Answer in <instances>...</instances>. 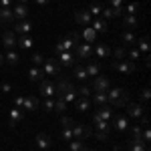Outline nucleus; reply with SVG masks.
<instances>
[{
    "instance_id": "f257e3e1",
    "label": "nucleus",
    "mask_w": 151,
    "mask_h": 151,
    "mask_svg": "<svg viewBox=\"0 0 151 151\" xmlns=\"http://www.w3.org/2000/svg\"><path fill=\"white\" fill-rule=\"evenodd\" d=\"M107 103H111L113 107H125L129 103V93L125 89H111L107 91Z\"/></svg>"
},
{
    "instance_id": "f03ea898",
    "label": "nucleus",
    "mask_w": 151,
    "mask_h": 151,
    "mask_svg": "<svg viewBox=\"0 0 151 151\" xmlns=\"http://www.w3.org/2000/svg\"><path fill=\"white\" fill-rule=\"evenodd\" d=\"M40 69L45 73V77H60L63 75L60 73V65H58L57 58H45V65Z\"/></svg>"
},
{
    "instance_id": "7ed1b4c3",
    "label": "nucleus",
    "mask_w": 151,
    "mask_h": 151,
    "mask_svg": "<svg viewBox=\"0 0 151 151\" xmlns=\"http://www.w3.org/2000/svg\"><path fill=\"white\" fill-rule=\"evenodd\" d=\"M70 131H73V139H81V141L93 135V129L89 127V125H83V123H75L70 127Z\"/></svg>"
},
{
    "instance_id": "20e7f679",
    "label": "nucleus",
    "mask_w": 151,
    "mask_h": 151,
    "mask_svg": "<svg viewBox=\"0 0 151 151\" xmlns=\"http://www.w3.org/2000/svg\"><path fill=\"white\" fill-rule=\"evenodd\" d=\"M115 70H119V73H123V75H131V73H135V63L133 60H113V65H111Z\"/></svg>"
},
{
    "instance_id": "39448f33",
    "label": "nucleus",
    "mask_w": 151,
    "mask_h": 151,
    "mask_svg": "<svg viewBox=\"0 0 151 151\" xmlns=\"http://www.w3.org/2000/svg\"><path fill=\"white\" fill-rule=\"evenodd\" d=\"M75 50V57L81 58V60H89L91 58V55H93V48H91V45L89 42H79L77 47L73 48Z\"/></svg>"
},
{
    "instance_id": "423d86ee",
    "label": "nucleus",
    "mask_w": 151,
    "mask_h": 151,
    "mask_svg": "<svg viewBox=\"0 0 151 151\" xmlns=\"http://www.w3.org/2000/svg\"><path fill=\"white\" fill-rule=\"evenodd\" d=\"M38 89H40V93L45 99H52V97H57V85L50 81H40L38 83Z\"/></svg>"
},
{
    "instance_id": "0eeeda50",
    "label": "nucleus",
    "mask_w": 151,
    "mask_h": 151,
    "mask_svg": "<svg viewBox=\"0 0 151 151\" xmlns=\"http://www.w3.org/2000/svg\"><path fill=\"white\" fill-rule=\"evenodd\" d=\"M93 125H95V131H99V133H111V129H113V125H111V121H103L101 117L95 113L93 115Z\"/></svg>"
},
{
    "instance_id": "6e6552de",
    "label": "nucleus",
    "mask_w": 151,
    "mask_h": 151,
    "mask_svg": "<svg viewBox=\"0 0 151 151\" xmlns=\"http://www.w3.org/2000/svg\"><path fill=\"white\" fill-rule=\"evenodd\" d=\"M75 47H77V45H75V40H73L70 36H67V38H63V40H58V42H57L55 52H57V55H60V52H65V50H73Z\"/></svg>"
},
{
    "instance_id": "1a4fd4ad",
    "label": "nucleus",
    "mask_w": 151,
    "mask_h": 151,
    "mask_svg": "<svg viewBox=\"0 0 151 151\" xmlns=\"http://www.w3.org/2000/svg\"><path fill=\"white\" fill-rule=\"evenodd\" d=\"M58 65L60 67H73L75 65V52L73 50H65L58 55Z\"/></svg>"
},
{
    "instance_id": "9d476101",
    "label": "nucleus",
    "mask_w": 151,
    "mask_h": 151,
    "mask_svg": "<svg viewBox=\"0 0 151 151\" xmlns=\"http://www.w3.org/2000/svg\"><path fill=\"white\" fill-rule=\"evenodd\" d=\"M14 22L12 8H0V26H10Z\"/></svg>"
},
{
    "instance_id": "9b49d317",
    "label": "nucleus",
    "mask_w": 151,
    "mask_h": 151,
    "mask_svg": "<svg viewBox=\"0 0 151 151\" xmlns=\"http://www.w3.org/2000/svg\"><path fill=\"white\" fill-rule=\"evenodd\" d=\"M127 147H129V151H149L147 143H145V141H141L139 137H133V139H129Z\"/></svg>"
},
{
    "instance_id": "f8f14e48",
    "label": "nucleus",
    "mask_w": 151,
    "mask_h": 151,
    "mask_svg": "<svg viewBox=\"0 0 151 151\" xmlns=\"http://www.w3.org/2000/svg\"><path fill=\"white\" fill-rule=\"evenodd\" d=\"M75 20H77L79 24H83V26H89L91 20H93V16H91L89 10H77L75 12Z\"/></svg>"
},
{
    "instance_id": "ddd939ff",
    "label": "nucleus",
    "mask_w": 151,
    "mask_h": 151,
    "mask_svg": "<svg viewBox=\"0 0 151 151\" xmlns=\"http://www.w3.org/2000/svg\"><path fill=\"white\" fill-rule=\"evenodd\" d=\"M109 87H111V83H109V79L107 77H95V81H93V89H95V93L97 91H109Z\"/></svg>"
},
{
    "instance_id": "4468645a",
    "label": "nucleus",
    "mask_w": 151,
    "mask_h": 151,
    "mask_svg": "<svg viewBox=\"0 0 151 151\" xmlns=\"http://www.w3.org/2000/svg\"><path fill=\"white\" fill-rule=\"evenodd\" d=\"M125 107H127V115H129V117H135V119H139V117L145 115L143 107H141V105H137V103H127Z\"/></svg>"
},
{
    "instance_id": "2eb2a0df",
    "label": "nucleus",
    "mask_w": 151,
    "mask_h": 151,
    "mask_svg": "<svg viewBox=\"0 0 151 151\" xmlns=\"http://www.w3.org/2000/svg\"><path fill=\"white\" fill-rule=\"evenodd\" d=\"M30 30H32V24L28 22V20H20V22L14 24V32H16V35H20V36H26Z\"/></svg>"
},
{
    "instance_id": "dca6fc26",
    "label": "nucleus",
    "mask_w": 151,
    "mask_h": 151,
    "mask_svg": "<svg viewBox=\"0 0 151 151\" xmlns=\"http://www.w3.org/2000/svg\"><path fill=\"white\" fill-rule=\"evenodd\" d=\"M2 42H4V47L8 48V50H14V47H16V36H14V32H12L10 28L2 35Z\"/></svg>"
},
{
    "instance_id": "f3484780",
    "label": "nucleus",
    "mask_w": 151,
    "mask_h": 151,
    "mask_svg": "<svg viewBox=\"0 0 151 151\" xmlns=\"http://www.w3.org/2000/svg\"><path fill=\"white\" fill-rule=\"evenodd\" d=\"M111 125H113L117 131H127L129 129V121H127V117H123V115H115Z\"/></svg>"
},
{
    "instance_id": "a211bd4d",
    "label": "nucleus",
    "mask_w": 151,
    "mask_h": 151,
    "mask_svg": "<svg viewBox=\"0 0 151 151\" xmlns=\"http://www.w3.org/2000/svg\"><path fill=\"white\" fill-rule=\"evenodd\" d=\"M38 107H40V101H38V97H24L22 109H26V111H36Z\"/></svg>"
},
{
    "instance_id": "6ab92c4d",
    "label": "nucleus",
    "mask_w": 151,
    "mask_h": 151,
    "mask_svg": "<svg viewBox=\"0 0 151 151\" xmlns=\"http://www.w3.org/2000/svg\"><path fill=\"white\" fill-rule=\"evenodd\" d=\"M12 14H14V18H18V20H26V16H28V6H26V4H16V6L12 8Z\"/></svg>"
},
{
    "instance_id": "aec40b11",
    "label": "nucleus",
    "mask_w": 151,
    "mask_h": 151,
    "mask_svg": "<svg viewBox=\"0 0 151 151\" xmlns=\"http://www.w3.org/2000/svg\"><path fill=\"white\" fill-rule=\"evenodd\" d=\"M95 55H97V58H101V60H105V58L111 55V48L107 47V42H99L97 47H95Z\"/></svg>"
},
{
    "instance_id": "412c9836",
    "label": "nucleus",
    "mask_w": 151,
    "mask_h": 151,
    "mask_svg": "<svg viewBox=\"0 0 151 151\" xmlns=\"http://www.w3.org/2000/svg\"><path fill=\"white\" fill-rule=\"evenodd\" d=\"M28 79H30V81L40 83V81H45V73H42L40 67H32V69L28 70Z\"/></svg>"
},
{
    "instance_id": "4be33fe9",
    "label": "nucleus",
    "mask_w": 151,
    "mask_h": 151,
    "mask_svg": "<svg viewBox=\"0 0 151 151\" xmlns=\"http://www.w3.org/2000/svg\"><path fill=\"white\" fill-rule=\"evenodd\" d=\"M85 70H87V77H97V75L101 73V65H99L97 60H91V63H87Z\"/></svg>"
},
{
    "instance_id": "5701e85b",
    "label": "nucleus",
    "mask_w": 151,
    "mask_h": 151,
    "mask_svg": "<svg viewBox=\"0 0 151 151\" xmlns=\"http://www.w3.org/2000/svg\"><path fill=\"white\" fill-rule=\"evenodd\" d=\"M36 145H38V149H48L50 147V137L47 133H38L36 135Z\"/></svg>"
},
{
    "instance_id": "b1692460",
    "label": "nucleus",
    "mask_w": 151,
    "mask_h": 151,
    "mask_svg": "<svg viewBox=\"0 0 151 151\" xmlns=\"http://www.w3.org/2000/svg\"><path fill=\"white\" fill-rule=\"evenodd\" d=\"M20 121H22V111L20 109H10V127H16V125H20Z\"/></svg>"
},
{
    "instance_id": "393cba45",
    "label": "nucleus",
    "mask_w": 151,
    "mask_h": 151,
    "mask_svg": "<svg viewBox=\"0 0 151 151\" xmlns=\"http://www.w3.org/2000/svg\"><path fill=\"white\" fill-rule=\"evenodd\" d=\"M81 36L85 38V42H89V45H93V42H95V38H97V32H95V30L91 28V26H87V28H83Z\"/></svg>"
},
{
    "instance_id": "a878e982",
    "label": "nucleus",
    "mask_w": 151,
    "mask_h": 151,
    "mask_svg": "<svg viewBox=\"0 0 151 151\" xmlns=\"http://www.w3.org/2000/svg\"><path fill=\"white\" fill-rule=\"evenodd\" d=\"M57 85V95H63L67 89L70 87V83H69V79L65 77V75H60V79H58V83H55Z\"/></svg>"
},
{
    "instance_id": "bb28decb",
    "label": "nucleus",
    "mask_w": 151,
    "mask_h": 151,
    "mask_svg": "<svg viewBox=\"0 0 151 151\" xmlns=\"http://www.w3.org/2000/svg\"><path fill=\"white\" fill-rule=\"evenodd\" d=\"M60 97H63L67 103H75V101H77V89L70 85V87H69V89H67V91H65L63 95H60Z\"/></svg>"
},
{
    "instance_id": "cd10ccee",
    "label": "nucleus",
    "mask_w": 151,
    "mask_h": 151,
    "mask_svg": "<svg viewBox=\"0 0 151 151\" xmlns=\"http://www.w3.org/2000/svg\"><path fill=\"white\" fill-rule=\"evenodd\" d=\"M97 115L101 117L103 121H111V119H113V109H109L107 105H101V109L97 111Z\"/></svg>"
},
{
    "instance_id": "c85d7f7f",
    "label": "nucleus",
    "mask_w": 151,
    "mask_h": 151,
    "mask_svg": "<svg viewBox=\"0 0 151 151\" xmlns=\"http://www.w3.org/2000/svg\"><path fill=\"white\" fill-rule=\"evenodd\" d=\"M16 47L24 48V50H26V48H32L35 47V40H32L30 36H20V38L16 40Z\"/></svg>"
},
{
    "instance_id": "c756f323",
    "label": "nucleus",
    "mask_w": 151,
    "mask_h": 151,
    "mask_svg": "<svg viewBox=\"0 0 151 151\" xmlns=\"http://www.w3.org/2000/svg\"><path fill=\"white\" fill-rule=\"evenodd\" d=\"M89 107H91V101H89L87 97H81L79 101H75V109H77V111H81V113H85Z\"/></svg>"
},
{
    "instance_id": "7c9ffc66",
    "label": "nucleus",
    "mask_w": 151,
    "mask_h": 151,
    "mask_svg": "<svg viewBox=\"0 0 151 151\" xmlns=\"http://www.w3.org/2000/svg\"><path fill=\"white\" fill-rule=\"evenodd\" d=\"M91 28H93L95 32H107V30H109V26H107V20H103V18H97V20L93 22V26H91Z\"/></svg>"
},
{
    "instance_id": "2f4dec72",
    "label": "nucleus",
    "mask_w": 151,
    "mask_h": 151,
    "mask_svg": "<svg viewBox=\"0 0 151 151\" xmlns=\"http://www.w3.org/2000/svg\"><path fill=\"white\" fill-rule=\"evenodd\" d=\"M67 105L69 103H67L60 95H57V99H55V111H57V113H65V111H67Z\"/></svg>"
},
{
    "instance_id": "473e14b6",
    "label": "nucleus",
    "mask_w": 151,
    "mask_h": 151,
    "mask_svg": "<svg viewBox=\"0 0 151 151\" xmlns=\"http://www.w3.org/2000/svg\"><path fill=\"white\" fill-rule=\"evenodd\" d=\"M135 45H137V50H139V52H147V50H149V38L143 36L139 40H135Z\"/></svg>"
},
{
    "instance_id": "72a5a7b5",
    "label": "nucleus",
    "mask_w": 151,
    "mask_h": 151,
    "mask_svg": "<svg viewBox=\"0 0 151 151\" xmlns=\"http://www.w3.org/2000/svg\"><path fill=\"white\" fill-rule=\"evenodd\" d=\"M123 24H125L127 28H135V26H139V20H137L135 16H131V14H125V16H123Z\"/></svg>"
},
{
    "instance_id": "f704fd0d",
    "label": "nucleus",
    "mask_w": 151,
    "mask_h": 151,
    "mask_svg": "<svg viewBox=\"0 0 151 151\" xmlns=\"http://www.w3.org/2000/svg\"><path fill=\"white\" fill-rule=\"evenodd\" d=\"M4 60L8 63V65H18V60H20V57H18V52H14V50H8L6 52V57H4Z\"/></svg>"
},
{
    "instance_id": "c9c22d12",
    "label": "nucleus",
    "mask_w": 151,
    "mask_h": 151,
    "mask_svg": "<svg viewBox=\"0 0 151 151\" xmlns=\"http://www.w3.org/2000/svg\"><path fill=\"white\" fill-rule=\"evenodd\" d=\"M93 101H95V105H99V107H101V105H107V91H97Z\"/></svg>"
},
{
    "instance_id": "e433bc0d",
    "label": "nucleus",
    "mask_w": 151,
    "mask_h": 151,
    "mask_svg": "<svg viewBox=\"0 0 151 151\" xmlns=\"http://www.w3.org/2000/svg\"><path fill=\"white\" fill-rule=\"evenodd\" d=\"M135 40H137V38H135V35H133L131 30H127V32L121 35V42H123V45H135Z\"/></svg>"
},
{
    "instance_id": "4c0bfd02",
    "label": "nucleus",
    "mask_w": 151,
    "mask_h": 151,
    "mask_svg": "<svg viewBox=\"0 0 151 151\" xmlns=\"http://www.w3.org/2000/svg\"><path fill=\"white\" fill-rule=\"evenodd\" d=\"M70 143V149L69 151H85L87 147H85V143H83L81 139H73V141H69Z\"/></svg>"
},
{
    "instance_id": "58836bf2",
    "label": "nucleus",
    "mask_w": 151,
    "mask_h": 151,
    "mask_svg": "<svg viewBox=\"0 0 151 151\" xmlns=\"http://www.w3.org/2000/svg\"><path fill=\"white\" fill-rule=\"evenodd\" d=\"M123 12H125V14H131V16H135V14L139 12V2H131L127 8H123Z\"/></svg>"
},
{
    "instance_id": "ea45409f",
    "label": "nucleus",
    "mask_w": 151,
    "mask_h": 151,
    "mask_svg": "<svg viewBox=\"0 0 151 151\" xmlns=\"http://www.w3.org/2000/svg\"><path fill=\"white\" fill-rule=\"evenodd\" d=\"M73 75H75V79H79V81H85V79H87V70H85V67H75Z\"/></svg>"
},
{
    "instance_id": "a19ab883",
    "label": "nucleus",
    "mask_w": 151,
    "mask_h": 151,
    "mask_svg": "<svg viewBox=\"0 0 151 151\" xmlns=\"http://www.w3.org/2000/svg\"><path fill=\"white\" fill-rule=\"evenodd\" d=\"M125 57H127V48H125V45L117 47L115 48V58H117V60H123Z\"/></svg>"
},
{
    "instance_id": "79ce46f5",
    "label": "nucleus",
    "mask_w": 151,
    "mask_h": 151,
    "mask_svg": "<svg viewBox=\"0 0 151 151\" xmlns=\"http://www.w3.org/2000/svg\"><path fill=\"white\" fill-rule=\"evenodd\" d=\"M141 141H145V143H149L151 141V133H149V127L147 125H141Z\"/></svg>"
},
{
    "instance_id": "37998d69",
    "label": "nucleus",
    "mask_w": 151,
    "mask_h": 151,
    "mask_svg": "<svg viewBox=\"0 0 151 151\" xmlns=\"http://www.w3.org/2000/svg\"><path fill=\"white\" fill-rule=\"evenodd\" d=\"M101 10H103V6H101L99 2H93V4L89 6V12H91V16H97V14H101Z\"/></svg>"
},
{
    "instance_id": "c03bdc74",
    "label": "nucleus",
    "mask_w": 151,
    "mask_h": 151,
    "mask_svg": "<svg viewBox=\"0 0 151 151\" xmlns=\"http://www.w3.org/2000/svg\"><path fill=\"white\" fill-rule=\"evenodd\" d=\"M101 14H103V20H109V18H115V12H113V8H111V6H107V8H103V10H101Z\"/></svg>"
},
{
    "instance_id": "a18cd8bd",
    "label": "nucleus",
    "mask_w": 151,
    "mask_h": 151,
    "mask_svg": "<svg viewBox=\"0 0 151 151\" xmlns=\"http://www.w3.org/2000/svg\"><path fill=\"white\" fill-rule=\"evenodd\" d=\"M30 60H32V65H35V67H42V65H45V57H42V55H38V52L32 55Z\"/></svg>"
},
{
    "instance_id": "49530a36",
    "label": "nucleus",
    "mask_w": 151,
    "mask_h": 151,
    "mask_svg": "<svg viewBox=\"0 0 151 151\" xmlns=\"http://www.w3.org/2000/svg\"><path fill=\"white\" fill-rule=\"evenodd\" d=\"M42 109H45V111H52V109H55V99H45Z\"/></svg>"
},
{
    "instance_id": "de8ad7c7",
    "label": "nucleus",
    "mask_w": 151,
    "mask_h": 151,
    "mask_svg": "<svg viewBox=\"0 0 151 151\" xmlns=\"http://www.w3.org/2000/svg\"><path fill=\"white\" fill-rule=\"evenodd\" d=\"M127 57L131 58V60H139L141 52H139V50H137V48H131V50H129V52H127Z\"/></svg>"
},
{
    "instance_id": "09e8293b",
    "label": "nucleus",
    "mask_w": 151,
    "mask_h": 151,
    "mask_svg": "<svg viewBox=\"0 0 151 151\" xmlns=\"http://www.w3.org/2000/svg\"><path fill=\"white\" fill-rule=\"evenodd\" d=\"M60 123H63V127H67V129H70L73 125H75V121H73L70 117H63V119H60Z\"/></svg>"
},
{
    "instance_id": "8fccbe9b",
    "label": "nucleus",
    "mask_w": 151,
    "mask_h": 151,
    "mask_svg": "<svg viewBox=\"0 0 151 151\" xmlns=\"http://www.w3.org/2000/svg\"><path fill=\"white\" fill-rule=\"evenodd\" d=\"M77 95H81V97H87V99H89L91 89H89V87H81V89H77Z\"/></svg>"
},
{
    "instance_id": "3c124183",
    "label": "nucleus",
    "mask_w": 151,
    "mask_h": 151,
    "mask_svg": "<svg viewBox=\"0 0 151 151\" xmlns=\"http://www.w3.org/2000/svg\"><path fill=\"white\" fill-rule=\"evenodd\" d=\"M63 139L65 141H73V131L67 127H63Z\"/></svg>"
},
{
    "instance_id": "603ef678",
    "label": "nucleus",
    "mask_w": 151,
    "mask_h": 151,
    "mask_svg": "<svg viewBox=\"0 0 151 151\" xmlns=\"http://www.w3.org/2000/svg\"><path fill=\"white\" fill-rule=\"evenodd\" d=\"M0 91H2V93H10L12 85H10V83H2V85H0Z\"/></svg>"
},
{
    "instance_id": "864d4df0",
    "label": "nucleus",
    "mask_w": 151,
    "mask_h": 151,
    "mask_svg": "<svg viewBox=\"0 0 151 151\" xmlns=\"http://www.w3.org/2000/svg\"><path fill=\"white\" fill-rule=\"evenodd\" d=\"M141 129H143L141 125H135V127L131 129V133H133V137H139V139H141Z\"/></svg>"
},
{
    "instance_id": "5fc2aeb1",
    "label": "nucleus",
    "mask_w": 151,
    "mask_h": 151,
    "mask_svg": "<svg viewBox=\"0 0 151 151\" xmlns=\"http://www.w3.org/2000/svg\"><path fill=\"white\" fill-rule=\"evenodd\" d=\"M22 101H24V97H22V95H18V97L14 99V107H16V109H22Z\"/></svg>"
},
{
    "instance_id": "6e6d98bb",
    "label": "nucleus",
    "mask_w": 151,
    "mask_h": 151,
    "mask_svg": "<svg viewBox=\"0 0 151 151\" xmlns=\"http://www.w3.org/2000/svg\"><path fill=\"white\" fill-rule=\"evenodd\" d=\"M69 36L73 38V40H75V45H79V42H81V38H83L81 32H73V35H69Z\"/></svg>"
},
{
    "instance_id": "4d7b16f0",
    "label": "nucleus",
    "mask_w": 151,
    "mask_h": 151,
    "mask_svg": "<svg viewBox=\"0 0 151 151\" xmlns=\"http://www.w3.org/2000/svg\"><path fill=\"white\" fill-rule=\"evenodd\" d=\"M149 97H151L149 89H143V91H141V99H143V101H149Z\"/></svg>"
},
{
    "instance_id": "13d9d810",
    "label": "nucleus",
    "mask_w": 151,
    "mask_h": 151,
    "mask_svg": "<svg viewBox=\"0 0 151 151\" xmlns=\"http://www.w3.org/2000/svg\"><path fill=\"white\" fill-rule=\"evenodd\" d=\"M111 8H123V0H111Z\"/></svg>"
},
{
    "instance_id": "bf43d9fd",
    "label": "nucleus",
    "mask_w": 151,
    "mask_h": 151,
    "mask_svg": "<svg viewBox=\"0 0 151 151\" xmlns=\"http://www.w3.org/2000/svg\"><path fill=\"white\" fill-rule=\"evenodd\" d=\"M93 135H95V137H97V139H101V141H105V139H107V137H109L107 133H99V131H93Z\"/></svg>"
},
{
    "instance_id": "052dcab7",
    "label": "nucleus",
    "mask_w": 151,
    "mask_h": 151,
    "mask_svg": "<svg viewBox=\"0 0 151 151\" xmlns=\"http://www.w3.org/2000/svg\"><path fill=\"white\" fill-rule=\"evenodd\" d=\"M10 2L12 0H0V6L2 8H10Z\"/></svg>"
},
{
    "instance_id": "680f3d73",
    "label": "nucleus",
    "mask_w": 151,
    "mask_h": 151,
    "mask_svg": "<svg viewBox=\"0 0 151 151\" xmlns=\"http://www.w3.org/2000/svg\"><path fill=\"white\" fill-rule=\"evenodd\" d=\"M36 4H48V2H50V0H35Z\"/></svg>"
},
{
    "instance_id": "e2e57ef3",
    "label": "nucleus",
    "mask_w": 151,
    "mask_h": 151,
    "mask_svg": "<svg viewBox=\"0 0 151 151\" xmlns=\"http://www.w3.org/2000/svg\"><path fill=\"white\" fill-rule=\"evenodd\" d=\"M16 2H18V4H26L28 0H16Z\"/></svg>"
},
{
    "instance_id": "0e129e2a",
    "label": "nucleus",
    "mask_w": 151,
    "mask_h": 151,
    "mask_svg": "<svg viewBox=\"0 0 151 151\" xmlns=\"http://www.w3.org/2000/svg\"><path fill=\"white\" fill-rule=\"evenodd\" d=\"M2 63H4V57H2V55H0V65H2Z\"/></svg>"
},
{
    "instance_id": "69168bd1",
    "label": "nucleus",
    "mask_w": 151,
    "mask_h": 151,
    "mask_svg": "<svg viewBox=\"0 0 151 151\" xmlns=\"http://www.w3.org/2000/svg\"><path fill=\"white\" fill-rule=\"evenodd\" d=\"M115 151H121V149H119V145H115Z\"/></svg>"
},
{
    "instance_id": "338daca9",
    "label": "nucleus",
    "mask_w": 151,
    "mask_h": 151,
    "mask_svg": "<svg viewBox=\"0 0 151 151\" xmlns=\"http://www.w3.org/2000/svg\"><path fill=\"white\" fill-rule=\"evenodd\" d=\"M85 151H91V149H85Z\"/></svg>"
}]
</instances>
